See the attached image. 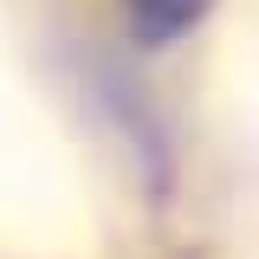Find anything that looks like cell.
I'll return each mask as SVG.
<instances>
[{
    "instance_id": "obj_1",
    "label": "cell",
    "mask_w": 259,
    "mask_h": 259,
    "mask_svg": "<svg viewBox=\"0 0 259 259\" xmlns=\"http://www.w3.org/2000/svg\"><path fill=\"white\" fill-rule=\"evenodd\" d=\"M201 7H207V0H136V13H143L156 32H162V26H182V20H194Z\"/></svg>"
}]
</instances>
